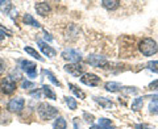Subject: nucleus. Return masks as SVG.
<instances>
[{
	"instance_id": "nucleus-1",
	"label": "nucleus",
	"mask_w": 158,
	"mask_h": 129,
	"mask_svg": "<svg viewBox=\"0 0 158 129\" xmlns=\"http://www.w3.org/2000/svg\"><path fill=\"white\" fill-rule=\"evenodd\" d=\"M138 50L141 52L142 56L152 57L158 52V44L153 38H142L138 44Z\"/></svg>"
},
{
	"instance_id": "nucleus-2",
	"label": "nucleus",
	"mask_w": 158,
	"mask_h": 129,
	"mask_svg": "<svg viewBox=\"0 0 158 129\" xmlns=\"http://www.w3.org/2000/svg\"><path fill=\"white\" fill-rule=\"evenodd\" d=\"M37 113L41 120H52L58 117V110L49 103H40L37 107Z\"/></svg>"
},
{
	"instance_id": "nucleus-3",
	"label": "nucleus",
	"mask_w": 158,
	"mask_h": 129,
	"mask_svg": "<svg viewBox=\"0 0 158 129\" xmlns=\"http://www.w3.org/2000/svg\"><path fill=\"white\" fill-rule=\"evenodd\" d=\"M86 62L90 64V66L94 67H99V69H106V66L108 64V61L106 59V57H102V56H96V54H91L86 58Z\"/></svg>"
},
{
	"instance_id": "nucleus-4",
	"label": "nucleus",
	"mask_w": 158,
	"mask_h": 129,
	"mask_svg": "<svg viewBox=\"0 0 158 129\" xmlns=\"http://www.w3.org/2000/svg\"><path fill=\"white\" fill-rule=\"evenodd\" d=\"M0 90H2L3 94H6V95H11L16 90V82H13L9 77L3 78L0 81Z\"/></svg>"
},
{
	"instance_id": "nucleus-5",
	"label": "nucleus",
	"mask_w": 158,
	"mask_h": 129,
	"mask_svg": "<svg viewBox=\"0 0 158 129\" xmlns=\"http://www.w3.org/2000/svg\"><path fill=\"white\" fill-rule=\"evenodd\" d=\"M20 67H21V70L24 73H27V75L29 78H36L37 77V66H36V63L24 59V61L20 62Z\"/></svg>"
},
{
	"instance_id": "nucleus-6",
	"label": "nucleus",
	"mask_w": 158,
	"mask_h": 129,
	"mask_svg": "<svg viewBox=\"0 0 158 129\" xmlns=\"http://www.w3.org/2000/svg\"><path fill=\"white\" fill-rule=\"evenodd\" d=\"M61 56H62V58L65 59V61H69V62H71V63H78L82 59L81 52L74 50V49H66V50L62 52Z\"/></svg>"
},
{
	"instance_id": "nucleus-7",
	"label": "nucleus",
	"mask_w": 158,
	"mask_h": 129,
	"mask_svg": "<svg viewBox=\"0 0 158 129\" xmlns=\"http://www.w3.org/2000/svg\"><path fill=\"white\" fill-rule=\"evenodd\" d=\"M24 106H25V100L23 98H15V99H11L8 103V111L9 112H13V113H20L23 110H24Z\"/></svg>"
},
{
	"instance_id": "nucleus-8",
	"label": "nucleus",
	"mask_w": 158,
	"mask_h": 129,
	"mask_svg": "<svg viewBox=\"0 0 158 129\" xmlns=\"http://www.w3.org/2000/svg\"><path fill=\"white\" fill-rule=\"evenodd\" d=\"M81 82L86 86H90V87H96L102 83V79L99 78L96 74H91V73H87V74H83L81 77Z\"/></svg>"
},
{
	"instance_id": "nucleus-9",
	"label": "nucleus",
	"mask_w": 158,
	"mask_h": 129,
	"mask_svg": "<svg viewBox=\"0 0 158 129\" xmlns=\"http://www.w3.org/2000/svg\"><path fill=\"white\" fill-rule=\"evenodd\" d=\"M65 71L74 77H82L83 73H85V67L79 63H69L65 66Z\"/></svg>"
},
{
	"instance_id": "nucleus-10",
	"label": "nucleus",
	"mask_w": 158,
	"mask_h": 129,
	"mask_svg": "<svg viewBox=\"0 0 158 129\" xmlns=\"http://www.w3.org/2000/svg\"><path fill=\"white\" fill-rule=\"evenodd\" d=\"M38 46H40V50H41L48 58H53V57H56V54L57 52L54 50V49L52 46H49L46 42H44V41H38Z\"/></svg>"
},
{
	"instance_id": "nucleus-11",
	"label": "nucleus",
	"mask_w": 158,
	"mask_h": 129,
	"mask_svg": "<svg viewBox=\"0 0 158 129\" xmlns=\"http://www.w3.org/2000/svg\"><path fill=\"white\" fill-rule=\"evenodd\" d=\"M34 8H36V11L40 16H48V15L50 13V6H49V3H46V2L36 3Z\"/></svg>"
},
{
	"instance_id": "nucleus-12",
	"label": "nucleus",
	"mask_w": 158,
	"mask_h": 129,
	"mask_svg": "<svg viewBox=\"0 0 158 129\" xmlns=\"http://www.w3.org/2000/svg\"><path fill=\"white\" fill-rule=\"evenodd\" d=\"M104 88L108 92H118L123 90V86L120 83H116V82H107L104 84Z\"/></svg>"
},
{
	"instance_id": "nucleus-13",
	"label": "nucleus",
	"mask_w": 158,
	"mask_h": 129,
	"mask_svg": "<svg viewBox=\"0 0 158 129\" xmlns=\"http://www.w3.org/2000/svg\"><path fill=\"white\" fill-rule=\"evenodd\" d=\"M102 6L106 9L113 11V9H116L118 6H120V2H118V0H102Z\"/></svg>"
},
{
	"instance_id": "nucleus-14",
	"label": "nucleus",
	"mask_w": 158,
	"mask_h": 129,
	"mask_svg": "<svg viewBox=\"0 0 158 129\" xmlns=\"http://www.w3.org/2000/svg\"><path fill=\"white\" fill-rule=\"evenodd\" d=\"M94 100H95L98 104H100L102 107H104L106 110H110V108L113 107V103L110 100V99H106V98H99V96H95L94 98Z\"/></svg>"
},
{
	"instance_id": "nucleus-15",
	"label": "nucleus",
	"mask_w": 158,
	"mask_h": 129,
	"mask_svg": "<svg viewBox=\"0 0 158 129\" xmlns=\"http://www.w3.org/2000/svg\"><path fill=\"white\" fill-rule=\"evenodd\" d=\"M23 21L27 24V25H32V27H36V28H40L41 25H40V23L37 21L36 19H34L32 15H29V13H27V15H24V17H23Z\"/></svg>"
},
{
	"instance_id": "nucleus-16",
	"label": "nucleus",
	"mask_w": 158,
	"mask_h": 129,
	"mask_svg": "<svg viewBox=\"0 0 158 129\" xmlns=\"http://www.w3.org/2000/svg\"><path fill=\"white\" fill-rule=\"evenodd\" d=\"M149 112L152 115H158V95L152 96V102L149 104Z\"/></svg>"
},
{
	"instance_id": "nucleus-17",
	"label": "nucleus",
	"mask_w": 158,
	"mask_h": 129,
	"mask_svg": "<svg viewBox=\"0 0 158 129\" xmlns=\"http://www.w3.org/2000/svg\"><path fill=\"white\" fill-rule=\"evenodd\" d=\"M69 88H70V91H71L77 98H79V99H85V98H86V94L83 92L78 86H75V84L69 83Z\"/></svg>"
},
{
	"instance_id": "nucleus-18",
	"label": "nucleus",
	"mask_w": 158,
	"mask_h": 129,
	"mask_svg": "<svg viewBox=\"0 0 158 129\" xmlns=\"http://www.w3.org/2000/svg\"><path fill=\"white\" fill-rule=\"evenodd\" d=\"M24 50H25V52H27V54H29L31 57L36 58L37 61H41V62L45 61V59H44L41 56H40V53H38L37 50H34V49H33V48H31V46H25V48H24Z\"/></svg>"
},
{
	"instance_id": "nucleus-19",
	"label": "nucleus",
	"mask_w": 158,
	"mask_h": 129,
	"mask_svg": "<svg viewBox=\"0 0 158 129\" xmlns=\"http://www.w3.org/2000/svg\"><path fill=\"white\" fill-rule=\"evenodd\" d=\"M66 127H67V123L62 116H58L53 124V129H66Z\"/></svg>"
},
{
	"instance_id": "nucleus-20",
	"label": "nucleus",
	"mask_w": 158,
	"mask_h": 129,
	"mask_svg": "<svg viewBox=\"0 0 158 129\" xmlns=\"http://www.w3.org/2000/svg\"><path fill=\"white\" fill-rule=\"evenodd\" d=\"M98 125L102 129H112V128H115V127H113V123L110 120V119H106V117L99 119V124H98Z\"/></svg>"
},
{
	"instance_id": "nucleus-21",
	"label": "nucleus",
	"mask_w": 158,
	"mask_h": 129,
	"mask_svg": "<svg viewBox=\"0 0 158 129\" xmlns=\"http://www.w3.org/2000/svg\"><path fill=\"white\" fill-rule=\"evenodd\" d=\"M41 90H42V92H44V95H45V96H46L48 99H52V100H56V99H57L56 94H54V92H53V90H52V88L49 87V86H46V84H44Z\"/></svg>"
},
{
	"instance_id": "nucleus-22",
	"label": "nucleus",
	"mask_w": 158,
	"mask_h": 129,
	"mask_svg": "<svg viewBox=\"0 0 158 129\" xmlns=\"http://www.w3.org/2000/svg\"><path fill=\"white\" fill-rule=\"evenodd\" d=\"M142 106H144V98H137L132 103V111H135V112L140 111L142 108Z\"/></svg>"
},
{
	"instance_id": "nucleus-23",
	"label": "nucleus",
	"mask_w": 158,
	"mask_h": 129,
	"mask_svg": "<svg viewBox=\"0 0 158 129\" xmlns=\"http://www.w3.org/2000/svg\"><path fill=\"white\" fill-rule=\"evenodd\" d=\"M63 99H65V102H66V104H67L69 110H71V111H75V110H77L78 104H77V100H75V99H74L73 96H65Z\"/></svg>"
},
{
	"instance_id": "nucleus-24",
	"label": "nucleus",
	"mask_w": 158,
	"mask_h": 129,
	"mask_svg": "<svg viewBox=\"0 0 158 129\" xmlns=\"http://www.w3.org/2000/svg\"><path fill=\"white\" fill-rule=\"evenodd\" d=\"M42 74H45V75H48V78H49V81H50L54 86H57V87H61V83H59V81L58 79L54 77V74L52 73V71H49V70H44L42 71Z\"/></svg>"
},
{
	"instance_id": "nucleus-25",
	"label": "nucleus",
	"mask_w": 158,
	"mask_h": 129,
	"mask_svg": "<svg viewBox=\"0 0 158 129\" xmlns=\"http://www.w3.org/2000/svg\"><path fill=\"white\" fill-rule=\"evenodd\" d=\"M146 66H148V69H149L150 71L158 74V61H150V62H148Z\"/></svg>"
},
{
	"instance_id": "nucleus-26",
	"label": "nucleus",
	"mask_w": 158,
	"mask_h": 129,
	"mask_svg": "<svg viewBox=\"0 0 158 129\" xmlns=\"http://www.w3.org/2000/svg\"><path fill=\"white\" fill-rule=\"evenodd\" d=\"M34 87V83H32L31 81H27V79H24L21 82V88L24 90H28V88H33Z\"/></svg>"
},
{
	"instance_id": "nucleus-27",
	"label": "nucleus",
	"mask_w": 158,
	"mask_h": 129,
	"mask_svg": "<svg viewBox=\"0 0 158 129\" xmlns=\"http://www.w3.org/2000/svg\"><path fill=\"white\" fill-rule=\"evenodd\" d=\"M121 91H125L128 94H137L138 92V90H137L136 87H123Z\"/></svg>"
},
{
	"instance_id": "nucleus-28",
	"label": "nucleus",
	"mask_w": 158,
	"mask_h": 129,
	"mask_svg": "<svg viewBox=\"0 0 158 129\" xmlns=\"http://www.w3.org/2000/svg\"><path fill=\"white\" fill-rule=\"evenodd\" d=\"M149 88H150L152 91H158V79H157V81H153L149 84Z\"/></svg>"
},
{
	"instance_id": "nucleus-29",
	"label": "nucleus",
	"mask_w": 158,
	"mask_h": 129,
	"mask_svg": "<svg viewBox=\"0 0 158 129\" xmlns=\"http://www.w3.org/2000/svg\"><path fill=\"white\" fill-rule=\"evenodd\" d=\"M6 71V62H4L3 58H0V75Z\"/></svg>"
},
{
	"instance_id": "nucleus-30",
	"label": "nucleus",
	"mask_w": 158,
	"mask_h": 129,
	"mask_svg": "<svg viewBox=\"0 0 158 129\" xmlns=\"http://www.w3.org/2000/svg\"><path fill=\"white\" fill-rule=\"evenodd\" d=\"M136 129H154V128L148 125V124H138V125H136Z\"/></svg>"
},
{
	"instance_id": "nucleus-31",
	"label": "nucleus",
	"mask_w": 158,
	"mask_h": 129,
	"mask_svg": "<svg viewBox=\"0 0 158 129\" xmlns=\"http://www.w3.org/2000/svg\"><path fill=\"white\" fill-rule=\"evenodd\" d=\"M83 116H85V119H86L87 123H92V121H94V116H92V115H88L87 112L83 113Z\"/></svg>"
},
{
	"instance_id": "nucleus-32",
	"label": "nucleus",
	"mask_w": 158,
	"mask_h": 129,
	"mask_svg": "<svg viewBox=\"0 0 158 129\" xmlns=\"http://www.w3.org/2000/svg\"><path fill=\"white\" fill-rule=\"evenodd\" d=\"M79 119H74V129H81V125H79Z\"/></svg>"
},
{
	"instance_id": "nucleus-33",
	"label": "nucleus",
	"mask_w": 158,
	"mask_h": 129,
	"mask_svg": "<svg viewBox=\"0 0 158 129\" xmlns=\"http://www.w3.org/2000/svg\"><path fill=\"white\" fill-rule=\"evenodd\" d=\"M6 36H9L8 32H4V31H0V41H2L3 38H6Z\"/></svg>"
},
{
	"instance_id": "nucleus-34",
	"label": "nucleus",
	"mask_w": 158,
	"mask_h": 129,
	"mask_svg": "<svg viewBox=\"0 0 158 129\" xmlns=\"http://www.w3.org/2000/svg\"><path fill=\"white\" fill-rule=\"evenodd\" d=\"M31 95H32V96H37V98H38L40 95H41V91H40V90H36V91H32V92H31Z\"/></svg>"
},
{
	"instance_id": "nucleus-35",
	"label": "nucleus",
	"mask_w": 158,
	"mask_h": 129,
	"mask_svg": "<svg viewBox=\"0 0 158 129\" xmlns=\"http://www.w3.org/2000/svg\"><path fill=\"white\" fill-rule=\"evenodd\" d=\"M0 31H4V32H8V31H7V28H6V27H4V25H2V24H0ZM8 33H9V32H8Z\"/></svg>"
},
{
	"instance_id": "nucleus-36",
	"label": "nucleus",
	"mask_w": 158,
	"mask_h": 129,
	"mask_svg": "<svg viewBox=\"0 0 158 129\" xmlns=\"http://www.w3.org/2000/svg\"><path fill=\"white\" fill-rule=\"evenodd\" d=\"M91 129H102V128L99 127V125H92V127H91Z\"/></svg>"
},
{
	"instance_id": "nucleus-37",
	"label": "nucleus",
	"mask_w": 158,
	"mask_h": 129,
	"mask_svg": "<svg viewBox=\"0 0 158 129\" xmlns=\"http://www.w3.org/2000/svg\"><path fill=\"white\" fill-rule=\"evenodd\" d=\"M7 3H8V2H0V7H2L3 4H7Z\"/></svg>"
},
{
	"instance_id": "nucleus-38",
	"label": "nucleus",
	"mask_w": 158,
	"mask_h": 129,
	"mask_svg": "<svg viewBox=\"0 0 158 129\" xmlns=\"http://www.w3.org/2000/svg\"><path fill=\"white\" fill-rule=\"evenodd\" d=\"M0 112H2V108H0Z\"/></svg>"
}]
</instances>
